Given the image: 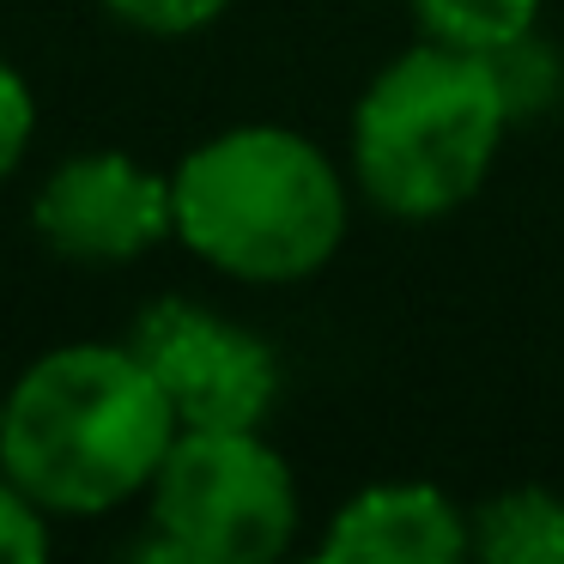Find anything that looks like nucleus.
<instances>
[{"label":"nucleus","instance_id":"7ed1b4c3","mask_svg":"<svg viewBox=\"0 0 564 564\" xmlns=\"http://www.w3.org/2000/svg\"><path fill=\"white\" fill-rule=\"evenodd\" d=\"M510 110L516 104L491 55L419 43L358 98V183L394 219H437L486 183Z\"/></svg>","mask_w":564,"mask_h":564},{"label":"nucleus","instance_id":"9b49d317","mask_svg":"<svg viewBox=\"0 0 564 564\" xmlns=\"http://www.w3.org/2000/svg\"><path fill=\"white\" fill-rule=\"evenodd\" d=\"M122 25L147 31V37H195L213 19L231 7V0H104Z\"/></svg>","mask_w":564,"mask_h":564},{"label":"nucleus","instance_id":"f8f14e48","mask_svg":"<svg viewBox=\"0 0 564 564\" xmlns=\"http://www.w3.org/2000/svg\"><path fill=\"white\" fill-rule=\"evenodd\" d=\"M31 128H37V104L31 86L19 79V67L0 62V183L19 171V159L31 152Z\"/></svg>","mask_w":564,"mask_h":564},{"label":"nucleus","instance_id":"1a4fd4ad","mask_svg":"<svg viewBox=\"0 0 564 564\" xmlns=\"http://www.w3.org/2000/svg\"><path fill=\"white\" fill-rule=\"evenodd\" d=\"M406 7H413V19L425 25L431 43L474 50V55H498L510 43H522L540 13V0H406Z\"/></svg>","mask_w":564,"mask_h":564},{"label":"nucleus","instance_id":"9d476101","mask_svg":"<svg viewBox=\"0 0 564 564\" xmlns=\"http://www.w3.org/2000/svg\"><path fill=\"white\" fill-rule=\"evenodd\" d=\"M43 552H50L43 503L0 467V564H37Z\"/></svg>","mask_w":564,"mask_h":564},{"label":"nucleus","instance_id":"423d86ee","mask_svg":"<svg viewBox=\"0 0 564 564\" xmlns=\"http://www.w3.org/2000/svg\"><path fill=\"white\" fill-rule=\"evenodd\" d=\"M31 219L67 261H134L176 231V200L171 176L134 164L128 152H86L37 188Z\"/></svg>","mask_w":564,"mask_h":564},{"label":"nucleus","instance_id":"6e6552de","mask_svg":"<svg viewBox=\"0 0 564 564\" xmlns=\"http://www.w3.org/2000/svg\"><path fill=\"white\" fill-rule=\"evenodd\" d=\"M474 552L486 564H564V498L516 486L474 516Z\"/></svg>","mask_w":564,"mask_h":564},{"label":"nucleus","instance_id":"0eeeda50","mask_svg":"<svg viewBox=\"0 0 564 564\" xmlns=\"http://www.w3.org/2000/svg\"><path fill=\"white\" fill-rule=\"evenodd\" d=\"M474 546V528L462 522L437 486H370L334 516L322 558L334 564H455Z\"/></svg>","mask_w":564,"mask_h":564},{"label":"nucleus","instance_id":"20e7f679","mask_svg":"<svg viewBox=\"0 0 564 564\" xmlns=\"http://www.w3.org/2000/svg\"><path fill=\"white\" fill-rule=\"evenodd\" d=\"M147 491L176 564H268L297 534L292 467L261 431H176Z\"/></svg>","mask_w":564,"mask_h":564},{"label":"nucleus","instance_id":"f257e3e1","mask_svg":"<svg viewBox=\"0 0 564 564\" xmlns=\"http://www.w3.org/2000/svg\"><path fill=\"white\" fill-rule=\"evenodd\" d=\"M176 413L134 346H55L0 406V467L55 516H104L152 486Z\"/></svg>","mask_w":564,"mask_h":564},{"label":"nucleus","instance_id":"39448f33","mask_svg":"<svg viewBox=\"0 0 564 564\" xmlns=\"http://www.w3.org/2000/svg\"><path fill=\"white\" fill-rule=\"evenodd\" d=\"M128 346L152 370L183 431H261L273 394H280L273 346L188 297L152 304L134 322Z\"/></svg>","mask_w":564,"mask_h":564},{"label":"nucleus","instance_id":"f03ea898","mask_svg":"<svg viewBox=\"0 0 564 564\" xmlns=\"http://www.w3.org/2000/svg\"><path fill=\"white\" fill-rule=\"evenodd\" d=\"M176 237L256 285L310 280L346 237V188L292 128H231L171 176Z\"/></svg>","mask_w":564,"mask_h":564}]
</instances>
